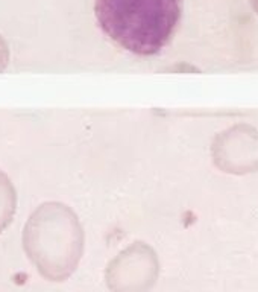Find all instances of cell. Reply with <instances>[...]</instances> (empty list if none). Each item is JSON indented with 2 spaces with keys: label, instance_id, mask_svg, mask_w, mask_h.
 <instances>
[{
  "label": "cell",
  "instance_id": "3",
  "mask_svg": "<svg viewBox=\"0 0 258 292\" xmlns=\"http://www.w3.org/2000/svg\"><path fill=\"white\" fill-rule=\"evenodd\" d=\"M17 210V191L11 178L0 169V233L12 222Z\"/></svg>",
  "mask_w": 258,
  "mask_h": 292
},
{
  "label": "cell",
  "instance_id": "5",
  "mask_svg": "<svg viewBox=\"0 0 258 292\" xmlns=\"http://www.w3.org/2000/svg\"><path fill=\"white\" fill-rule=\"evenodd\" d=\"M252 2V5H254V8L257 9V12H258V0H251Z\"/></svg>",
  "mask_w": 258,
  "mask_h": 292
},
{
  "label": "cell",
  "instance_id": "4",
  "mask_svg": "<svg viewBox=\"0 0 258 292\" xmlns=\"http://www.w3.org/2000/svg\"><path fill=\"white\" fill-rule=\"evenodd\" d=\"M8 64H9V47L5 38L0 35V73L6 70Z\"/></svg>",
  "mask_w": 258,
  "mask_h": 292
},
{
  "label": "cell",
  "instance_id": "1",
  "mask_svg": "<svg viewBox=\"0 0 258 292\" xmlns=\"http://www.w3.org/2000/svg\"><path fill=\"white\" fill-rule=\"evenodd\" d=\"M101 29L120 47L140 57L159 54L182 14L181 0H96Z\"/></svg>",
  "mask_w": 258,
  "mask_h": 292
},
{
  "label": "cell",
  "instance_id": "2",
  "mask_svg": "<svg viewBox=\"0 0 258 292\" xmlns=\"http://www.w3.org/2000/svg\"><path fill=\"white\" fill-rule=\"evenodd\" d=\"M21 242L27 259L44 279L62 282L75 271L81 242L75 218L64 205H40L29 216Z\"/></svg>",
  "mask_w": 258,
  "mask_h": 292
}]
</instances>
